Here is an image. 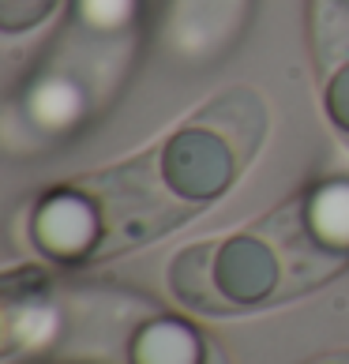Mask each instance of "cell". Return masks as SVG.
Wrapping results in <instances>:
<instances>
[{"label": "cell", "mask_w": 349, "mask_h": 364, "mask_svg": "<svg viewBox=\"0 0 349 364\" xmlns=\"http://www.w3.org/2000/svg\"><path fill=\"white\" fill-rule=\"evenodd\" d=\"M297 229L316 252L349 255V177L319 181L297 199Z\"/></svg>", "instance_id": "4"}, {"label": "cell", "mask_w": 349, "mask_h": 364, "mask_svg": "<svg viewBox=\"0 0 349 364\" xmlns=\"http://www.w3.org/2000/svg\"><path fill=\"white\" fill-rule=\"evenodd\" d=\"M31 237L49 259L57 263H83L94 255V248L105 240V218L102 203L87 181L53 188L38 199Z\"/></svg>", "instance_id": "2"}, {"label": "cell", "mask_w": 349, "mask_h": 364, "mask_svg": "<svg viewBox=\"0 0 349 364\" xmlns=\"http://www.w3.org/2000/svg\"><path fill=\"white\" fill-rule=\"evenodd\" d=\"M31 105L38 120H42V128H68L83 113V90H75L72 83H60V79H42Z\"/></svg>", "instance_id": "7"}, {"label": "cell", "mask_w": 349, "mask_h": 364, "mask_svg": "<svg viewBox=\"0 0 349 364\" xmlns=\"http://www.w3.org/2000/svg\"><path fill=\"white\" fill-rule=\"evenodd\" d=\"M248 161L240 151L210 124L203 113H195L184 128H177L158 151V177L184 203H207L230 192V184L245 173Z\"/></svg>", "instance_id": "1"}, {"label": "cell", "mask_w": 349, "mask_h": 364, "mask_svg": "<svg viewBox=\"0 0 349 364\" xmlns=\"http://www.w3.org/2000/svg\"><path fill=\"white\" fill-rule=\"evenodd\" d=\"M210 342L184 319H151L128 346V364H203Z\"/></svg>", "instance_id": "5"}, {"label": "cell", "mask_w": 349, "mask_h": 364, "mask_svg": "<svg viewBox=\"0 0 349 364\" xmlns=\"http://www.w3.org/2000/svg\"><path fill=\"white\" fill-rule=\"evenodd\" d=\"M214 248H218V240H195L169 263L173 296L195 312H230V304L218 293V282H214Z\"/></svg>", "instance_id": "6"}, {"label": "cell", "mask_w": 349, "mask_h": 364, "mask_svg": "<svg viewBox=\"0 0 349 364\" xmlns=\"http://www.w3.org/2000/svg\"><path fill=\"white\" fill-rule=\"evenodd\" d=\"M131 8H136V0H79L75 4L83 23L94 26V31H117V26H124Z\"/></svg>", "instance_id": "8"}, {"label": "cell", "mask_w": 349, "mask_h": 364, "mask_svg": "<svg viewBox=\"0 0 349 364\" xmlns=\"http://www.w3.org/2000/svg\"><path fill=\"white\" fill-rule=\"evenodd\" d=\"M203 364H230V360H225V353H222V349L210 342V349H207V360H203Z\"/></svg>", "instance_id": "11"}, {"label": "cell", "mask_w": 349, "mask_h": 364, "mask_svg": "<svg viewBox=\"0 0 349 364\" xmlns=\"http://www.w3.org/2000/svg\"><path fill=\"white\" fill-rule=\"evenodd\" d=\"M319 11H327V16H331L334 31L349 34V0H319Z\"/></svg>", "instance_id": "10"}, {"label": "cell", "mask_w": 349, "mask_h": 364, "mask_svg": "<svg viewBox=\"0 0 349 364\" xmlns=\"http://www.w3.org/2000/svg\"><path fill=\"white\" fill-rule=\"evenodd\" d=\"M278 255L256 233H237L218 240L214 248V282H218L222 301L233 308L263 304L278 289Z\"/></svg>", "instance_id": "3"}, {"label": "cell", "mask_w": 349, "mask_h": 364, "mask_svg": "<svg viewBox=\"0 0 349 364\" xmlns=\"http://www.w3.org/2000/svg\"><path fill=\"white\" fill-rule=\"evenodd\" d=\"M323 109L331 117V124L349 136V60L338 64V72L327 79V87H323Z\"/></svg>", "instance_id": "9"}]
</instances>
